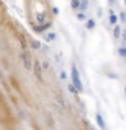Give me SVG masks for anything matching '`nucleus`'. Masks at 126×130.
<instances>
[{
  "label": "nucleus",
  "instance_id": "obj_1",
  "mask_svg": "<svg viewBox=\"0 0 126 130\" xmlns=\"http://www.w3.org/2000/svg\"><path fill=\"white\" fill-rule=\"evenodd\" d=\"M10 84L14 87V89H15L16 92H18L19 95H21L22 98H25V92H23V89H22V87H21V84H19V81L15 79L14 76H10Z\"/></svg>",
  "mask_w": 126,
  "mask_h": 130
}]
</instances>
